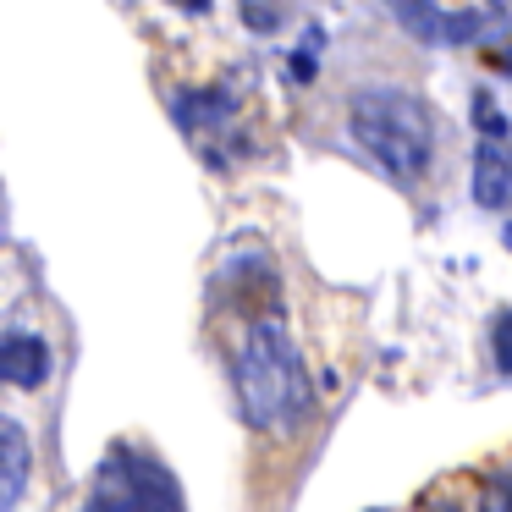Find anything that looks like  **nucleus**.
<instances>
[{
  "label": "nucleus",
  "instance_id": "20e7f679",
  "mask_svg": "<svg viewBox=\"0 0 512 512\" xmlns=\"http://www.w3.org/2000/svg\"><path fill=\"white\" fill-rule=\"evenodd\" d=\"M391 12H397V23L408 28V34H419L424 45H468V39H479V28H485L479 12H435L430 0H391Z\"/></svg>",
  "mask_w": 512,
  "mask_h": 512
},
{
  "label": "nucleus",
  "instance_id": "39448f33",
  "mask_svg": "<svg viewBox=\"0 0 512 512\" xmlns=\"http://www.w3.org/2000/svg\"><path fill=\"white\" fill-rule=\"evenodd\" d=\"M0 375H6V386L17 391H39L50 380V347L45 336L34 331H12L6 342H0Z\"/></svg>",
  "mask_w": 512,
  "mask_h": 512
},
{
  "label": "nucleus",
  "instance_id": "6e6552de",
  "mask_svg": "<svg viewBox=\"0 0 512 512\" xmlns=\"http://www.w3.org/2000/svg\"><path fill=\"white\" fill-rule=\"evenodd\" d=\"M496 364H501V375H512V314L496 320Z\"/></svg>",
  "mask_w": 512,
  "mask_h": 512
},
{
  "label": "nucleus",
  "instance_id": "f03ea898",
  "mask_svg": "<svg viewBox=\"0 0 512 512\" xmlns=\"http://www.w3.org/2000/svg\"><path fill=\"white\" fill-rule=\"evenodd\" d=\"M347 133H353V144L386 177H397V182L430 177L435 116L413 89H397V83H364V89H353V100H347Z\"/></svg>",
  "mask_w": 512,
  "mask_h": 512
},
{
  "label": "nucleus",
  "instance_id": "7ed1b4c3",
  "mask_svg": "<svg viewBox=\"0 0 512 512\" xmlns=\"http://www.w3.org/2000/svg\"><path fill=\"white\" fill-rule=\"evenodd\" d=\"M78 512H188V507H182V490L160 457L116 441L94 468V485Z\"/></svg>",
  "mask_w": 512,
  "mask_h": 512
},
{
  "label": "nucleus",
  "instance_id": "1a4fd4ad",
  "mask_svg": "<svg viewBox=\"0 0 512 512\" xmlns=\"http://www.w3.org/2000/svg\"><path fill=\"white\" fill-rule=\"evenodd\" d=\"M171 6H182V12H210V0H171Z\"/></svg>",
  "mask_w": 512,
  "mask_h": 512
},
{
  "label": "nucleus",
  "instance_id": "0eeeda50",
  "mask_svg": "<svg viewBox=\"0 0 512 512\" xmlns=\"http://www.w3.org/2000/svg\"><path fill=\"white\" fill-rule=\"evenodd\" d=\"M474 199L501 210L512 204V160L501 144H479V160H474Z\"/></svg>",
  "mask_w": 512,
  "mask_h": 512
},
{
  "label": "nucleus",
  "instance_id": "423d86ee",
  "mask_svg": "<svg viewBox=\"0 0 512 512\" xmlns=\"http://www.w3.org/2000/svg\"><path fill=\"white\" fill-rule=\"evenodd\" d=\"M28 435L17 419H0V512H17V501H23L28 490Z\"/></svg>",
  "mask_w": 512,
  "mask_h": 512
},
{
  "label": "nucleus",
  "instance_id": "f257e3e1",
  "mask_svg": "<svg viewBox=\"0 0 512 512\" xmlns=\"http://www.w3.org/2000/svg\"><path fill=\"white\" fill-rule=\"evenodd\" d=\"M232 386H237V408L254 424L259 435H292L303 419H309V364H303L292 331L270 314V320H254L248 336L237 342L232 358Z\"/></svg>",
  "mask_w": 512,
  "mask_h": 512
}]
</instances>
